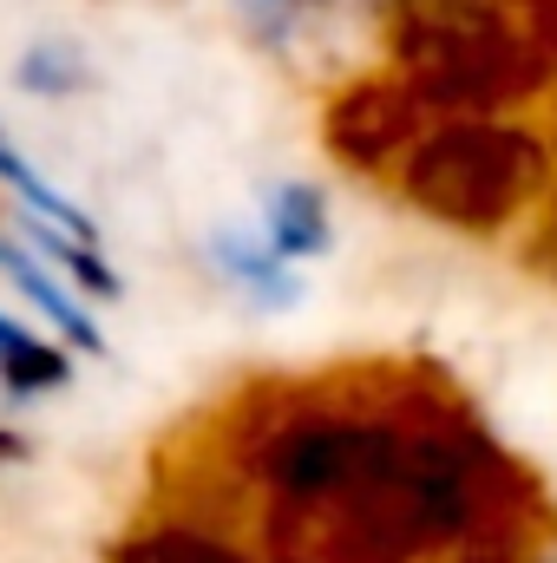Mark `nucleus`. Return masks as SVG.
<instances>
[{
    "instance_id": "f257e3e1",
    "label": "nucleus",
    "mask_w": 557,
    "mask_h": 563,
    "mask_svg": "<svg viewBox=\"0 0 557 563\" xmlns=\"http://www.w3.org/2000/svg\"><path fill=\"white\" fill-rule=\"evenodd\" d=\"M545 177V151L518 125H492V119H459L439 125L407 151V197L426 217L452 223V230H499L512 223L532 190Z\"/></svg>"
},
{
    "instance_id": "f03ea898",
    "label": "nucleus",
    "mask_w": 557,
    "mask_h": 563,
    "mask_svg": "<svg viewBox=\"0 0 557 563\" xmlns=\"http://www.w3.org/2000/svg\"><path fill=\"white\" fill-rule=\"evenodd\" d=\"M387 26L419 99L492 106L499 92H512L518 53L499 0H387Z\"/></svg>"
},
{
    "instance_id": "7ed1b4c3",
    "label": "nucleus",
    "mask_w": 557,
    "mask_h": 563,
    "mask_svg": "<svg viewBox=\"0 0 557 563\" xmlns=\"http://www.w3.org/2000/svg\"><path fill=\"white\" fill-rule=\"evenodd\" d=\"M419 132V92L414 86H387L368 79L354 92H341L328 106V151L354 170H381L401 144Z\"/></svg>"
},
{
    "instance_id": "20e7f679",
    "label": "nucleus",
    "mask_w": 557,
    "mask_h": 563,
    "mask_svg": "<svg viewBox=\"0 0 557 563\" xmlns=\"http://www.w3.org/2000/svg\"><path fill=\"white\" fill-rule=\"evenodd\" d=\"M112 563H243V551H230L223 538L190 531V525H157V531L125 538L112 551Z\"/></svg>"
},
{
    "instance_id": "39448f33",
    "label": "nucleus",
    "mask_w": 557,
    "mask_h": 563,
    "mask_svg": "<svg viewBox=\"0 0 557 563\" xmlns=\"http://www.w3.org/2000/svg\"><path fill=\"white\" fill-rule=\"evenodd\" d=\"M270 243H276V256H315V250L328 243L321 190H308V184L276 190V203H270Z\"/></svg>"
},
{
    "instance_id": "423d86ee",
    "label": "nucleus",
    "mask_w": 557,
    "mask_h": 563,
    "mask_svg": "<svg viewBox=\"0 0 557 563\" xmlns=\"http://www.w3.org/2000/svg\"><path fill=\"white\" fill-rule=\"evenodd\" d=\"M0 380H7V394L59 387V380H66V354H59V347H46L40 334L13 328V321L0 314Z\"/></svg>"
},
{
    "instance_id": "0eeeda50",
    "label": "nucleus",
    "mask_w": 557,
    "mask_h": 563,
    "mask_svg": "<svg viewBox=\"0 0 557 563\" xmlns=\"http://www.w3.org/2000/svg\"><path fill=\"white\" fill-rule=\"evenodd\" d=\"M0 269L20 282V295H33V301H40V308H46V314H53V321H59V328L79 341V347H99V328H92V321H86V314H79V308L59 295V288H53V276H46V269H33L20 250H0Z\"/></svg>"
},
{
    "instance_id": "6e6552de",
    "label": "nucleus",
    "mask_w": 557,
    "mask_h": 563,
    "mask_svg": "<svg viewBox=\"0 0 557 563\" xmlns=\"http://www.w3.org/2000/svg\"><path fill=\"white\" fill-rule=\"evenodd\" d=\"M33 236H40V243H46V250H53V256H59V263H66L73 276L86 282V288H99V295H112V288H119V282H112V269H106V263H92L86 250H73V243H53L46 230H33Z\"/></svg>"
},
{
    "instance_id": "1a4fd4ad",
    "label": "nucleus",
    "mask_w": 557,
    "mask_h": 563,
    "mask_svg": "<svg viewBox=\"0 0 557 563\" xmlns=\"http://www.w3.org/2000/svg\"><path fill=\"white\" fill-rule=\"evenodd\" d=\"M0 459H20V439L13 432H0Z\"/></svg>"
},
{
    "instance_id": "9d476101",
    "label": "nucleus",
    "mask_w": 557,
    "mask_h": 563,
    "mask_svg": "<svg viewBox=\"0 0 557 563\" xmlns=\"http://www.w3.org/2000/svg\"><path fill=\"white\" fill-rule=\"evenodd\" d=\"M282 7H308V0H282Z\"/></svg>"
}]
</instances>
